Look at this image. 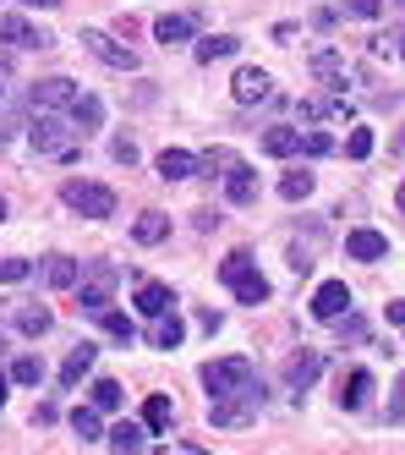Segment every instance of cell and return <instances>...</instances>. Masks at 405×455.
I'll list each match as a JSON object with an SVG mask.
<instances>
[{"instance_id": "1", "label": "cell", "mask_w": 405, "mask_h": 455, "mask_svg": "<svg viewBox=\"0 0 405 455\" xmlns=\"http://www.w3.org/2000/svg\"><path fill=\"white\" fill-rule=\"evenodd\" d=\"M202 389H209V401H258L263 406V384H258L252 356H225V363H209V368H202Z\"/></svg>"}, {"instance_id": "2", "label": "cell", "mask_w": 405, "mask_h": 455, "mask_svg": "<svg viewBox=\"0 0 405 455\" xmlns=\"http://www.w3.org/2000/svg\"><path fill=\"white\" fill-rule=\"evenodd\" d=\"M28 143L39 148L44 159H66V165H72V159L83 154L77 126H72V121H60V116H39V121H33V132H28Z\"/></svg>"}, {"instance_id": "3", "label": "cell", "mask_w": 405, "mask_h": 455, "mask_svg": "<svg viewBox=\"0 0 405 455\" xmlns=\"http://www.w3.org/2000/svg\"><path fill=\"white\" fill-rule=\"evenodd\" d=\"M121 285V269L115 264H88L83 275H77V313L83 318H99L110 307V291Z\"/></svg>"}, {"instance_id": "4", "label": "cell", "mask_w": 405, "mask_h": 455, "mask_svg": "<svg viewBox=\"0 0 405 455\" xmlns=\"http://www.w3.org/2000/svg\"><path fill=\"white\" fill-rule=\"evenodd\" d=\"M60 198H66V209H77L83 220H110L115 214V192L105 181H66Z\"/></svg>"}, {"instance_id": "5", "label": "cell", "mask_w": 405, "mask_h": 455, "mask_svg": "<svg viewBox=\"0 0 405 455\" xmlns=\"http://www.w3.org/2000/svg\"><path fill=\"white\" fill-rule=\"evenodd\" d=\"M83 50L99 60V67H110V72H138V50H126L121 39L99 34V28H83Z\"/></svg>"}, {"instance_id": "6", "label": "cell", "mask_w": 405, "mask_h": 455, "mask_svg": "<svg viewBox=\"0 0 405 455\" xmlns=\"http://www.w3.org/2000/svg\"><path fill=\"white\" fill-rule=\"evenodd\" d=\"M0 44H12V50H50L55 39L44 34L33 17H22V12H6L0 17Z\"/></svg>"}, {"instance_id": "7", "label": "cell", "mask_w": 405, "mask_h": 455, "mask_svg": "<svg viewBox=\"0 0 405 455\" xmlns=\"http://www.w3.org/2000/svg\"><path fill=\"white\" fill-rule=\"evenodd\" d=\"M340 313H351V285H345V280H323V285L313 291V318L334 323Z\"/></svg>"}, {"instance_id": "8", "label": "cell", "mask_w": 405, "mask_h": 455, "mask_svg": "<svg viewBox=\"0 0 405 455\" xmlns=\"http://www.w3.org/2000/svg\"><path fill=\"white\" fill-rule=\"evenodd\" d=\"M72 100H77V83L72 77H44V83H33V93H28L33 110H66Z\"/></svg>"}, {"instance_id": "9", "label": "cell", "mask_w": 405, "mask_h": 455, "mask_svg": "<svg viewBox=\"0 0 405 455\" xmlns=\"http://www.w3.org/2000/svg\"><path fill=\"white\" fill-rule=\"evenodd\" d=\"M307 72H313L323 88H334V93H345V77H351V72H345V55H340V50H329V44H323V50H313Z\"/></svg>"}, {"instance_id": "10", "label": "cell", "mask_w": 405, "mask_h": 455, "mask_svg": "<svg viewBox=\"0 0 405 455\" xmlns=\"http://www.w3.org/2000/svg\"><path fill=\"white\" fill-rule=\"evenodd\" d=\"M230 93L242 105H263V100H274V83H268V72H258V67H242L230 77Z\"/></svg>"}, {"instance_id": "11", "label": "cell", "mask_w": 405, "mask_h": 455, "mask_svg": "<svg viewBox=\"0 0 405 455\" xmlns=\"http://www.w3.org/2000/svg\"><path fill=\"white\" fill-rule=\"evenodd\" d=\"M345 252L356 258V264H378V258H389V236L373 231V225H361V231L345 236Z\"/></svg>"}, {"instance_id": "12", "label": "cell", "mask_w": 405, "mask_h": 455, "mask_svg": "<svg viewBox=\"0 0 405 455\" xmlns=\"http://www.w3.org/2000/svg\"><path fill=\"white\" fill-rule=\"evenodd\" d=\"M318 373H323V351H307V346H301L290 363H285V384H290V389H313Z\"/></svg>"}, {"instance_id": "13", "label": "cell", "mask_w": 405, "mask_h": 455, "mask_svg": "<svg viewBox=\"0 0 405 455\" xmlns=\"http://www.w3.org/2000/svg\"><path fill=\"white\" fill-rule=\"evenodd\" d=\"M66 121L77 126V138H88V132H99V126H105V105H99L93 93H83V88H77V100L66 105Z\"/></svg>"}, {"instance_id": "14", "label": "cell", "mask_w": 405, "mask_h": 455, "mask_svg": "<svg viewBox=\"0 0 405 455\" xmlns=\"http://www.w3.org/2000/svg\"><path fill=\"white\" fill-rule=\"evenodd\" d=\"M12 323H17L28 340H39V335H50L55 313H50V307H39V302H12Z\"/></svg>"}, {"instance_id": "15", "label": "cell", "mask_w": 405, "mask_h": 455, "mask_svg": "<svg viewBox=\"0 0 405 455\" xmlns=\"http://www.w3.org/2000/svg\"><path fill=\"white\" fill-rule=\"evenodd\" d=\"M93 363H99V346H72L66 351V363H60V389H77L83 384V373H93Z\"/></svg>"}, {"instance_id": "16", "label": "cell", "mask_w": 405, "mask_h": 455, "mask_svg": "<svg viewBox=\"0 0 405 455\" xmlns=\"http://www.w3.org/2000/svg\"><path fill=\"white\" fill-rule=\"evenodd\" d=\"M209 417H214V428H247L258 417V401H209Z\"/></svg>"}, {"instance_id": "17", "label": "cell", "mask_w": 405, "mask_h": 455, "mask_svg": "<svg viewBox=\"0 0 405 455\" xmlns=\"http://www.w3.org/2000/svg\"><path fill=\"white\" fill-rule=\"evenodd\" d=\"M154 171H159L164 181H192V176H197V154H187V148H164V154L154 159Z\"/></svg>"}, {"instance_id": "18", "label": "cell", "mask_w": 405, "mask_h": 455, "mask_svg": "<svg viewBox=\"0 0 405 455\" xmlns=\"http://www.w3.org/2000/svg\"><path fill=\"white\" fill-rule=\"evenodd\" d=\"M171 307H176V291L164 285V280H143V285H138V313L159 318V313H171Z\"/></svg>"}, {"instance_id": "19", "label": "cell", "mask_w": 405, "mask_h": 455, "mask_svg": "<svg viewBox=\"0 0 405 455\" xmlns=\"http://www.w3.org/2000/svg\"><path fill=\"white\" fill-rule=\"evenodd\" d=\"M225 198H230L235 209H247V204H258V176H252V165H235V171L225 176Z\"/></svg>"}, {"instance_id": "20", "label": "cell", "mask_w": 405, "mask_h": 455, "mask_svg": "<svg viewBox=\"0 0 405 455\" xmlns=\"http://www.w3.org/2000/svg\"><path fill=\"white\" fill-rule=\"evenodd\" d=\"M148 340H154L159 351H176V346L187 340V323L176 318V307H171V313H159V318H154V330H148Z\"/></svg>"}, {"instance_id": "21", "label": "cell", "mask_w": 405, "mask_h": 455, "mask_svg": "<svg viewBox=\"0 0 405 455\" xmlns=\"http://www.w3.org/2000/svg\"><path fill=\"white\" fill-rule=\"evenodd\" d=\"M235 50H242V39H235V34H209V39L192 44V55L202 60V67H214V60H225V55H235Z\"/></svg>"}, {"instance_id": "22", "label": "cell", "mask_w": 405, "mask_h": 455, "mask_svg": "<svg viewBox=\"0 0 405 455\" xmlns=\"http://www.w3.org/2000/svg\"><path fill=\"white\" fill-rule=\"evenodd\" d=\"M192 28H197V17H176V12H171V17L154 22V39L171 50V44H187V39H192Z\"/></svg>"}, {"instance_id": "23", "label": "cell", "mask_w": 405, "mask_h": 455, "mask_svg": "<svg viewBox=\"0 0 405 455\" xmlns=\"http://www.w3.org/2000/svg\"><path fill=\"white\" fill-rule=\"evenodd\" d=\"M148 444V428H143V422H115V428H110V450L115 455H138Z\"/></svg>"}, {"instance_id": "24", "label": "cell", "mask_w": 405, "mask_h": 455, "mask_svg": "<svg viewBox=\"0 0 405 455\" xmlns=\"http://www.w3.org/2000/svg\"><path fill=\"white\" fill-rule=\"evenodd\" d=\"M77 275H83V269H77V258H66V252L44 258V280H50L55 291H72V285H77Z\"/></svg>"}, {"instance_id": "25", "label": "cell", "mask_w": 405, "mask_h": 455, "mask_svg": "<svg viewBox=\"0 0 405 455\" xmlns=\"http://www.w3.org/2000/svg\"><path fill=\"white\" fill-rule=\"evenodd\" d=\"M263 154H274V159H290V154H301L296 126H268V132H263Z\"/></svg>"}, {"instance_id": "26", "label": "cell", "mask_w": 405, "mask_h": 455, "mask_svg": "<svg viewBox=\"0 0 405 455\" xmlns=\"http://www.w3.org/2000/svg\"><path fill=\"white\" fill-rule=\"evenodd\" d=\"M367 395H373V373L356 368V373L345 379V389H340V406H345V411H361V406H367Z\"/></svg>"}, {"instance_id": "27", "label": "cell", "mask_w": 405, "mask_h": 455, "mask_svg": "<svg viewBox=\"0 0 405 455\" xmlns=\"http://www.w3.org/2000/svg\"><path fill=\"white\" fill-rule=\"evenodd\" d=\"M171 417H176L171 395H148V401H143V428H148V434H164V428H171Z\"/></svg>"}, {"instance_id": "28", "label": "cell", "mask_w": 405, "mask_h": 455, "mask_svg": "<svg viewBox=\"0 0 405 455\" xmlns=\"http://www.w3.org/2000/svg\"><path fill=\"white\" fill-rule=\"evenodd\" d=\"M131 236H138L143 247H159L164 236H171V220H164V214H154V209H148V214H143L138 225H131Z\"/></svg>"}, {"instance_id": "29", "label": "cell", "mask_w": 405, "mask_h": 455, "mask_svg": "<svg viewBox=\"0 0 405 455\" xmlns=\"http://www.w3.org/2000/svg\"><path fill=\"white\" fill-rule=\"evenodd\" d=\"M230 291H235V302H242V307H263V302H268V280H263L258 269H252L247 280H235Z\"/></svg>"}, {"instance_id": "30", "label": "cell", "mask_w": 405, "mask_h": 455, "mask_svg": "<svg viewBox=\"0 0 405 455\" xmlns=\"http://www.w3.org/2000/svg\"><path fill=\"white\" fill-rule=\"evenodd\" d=\"M99 323H105V335H110V340H121V346H131V340H138V323H131L126 313H115V307H105V313H99Z\"/></svg>"}, {"instance_id": "31", "label": "cell", "mask_w": 405, "mask_h": 455, "mask_svg": "<svg viewBox=\"0 0 405 455\" xmlns=\"http://www.w3.org/2000/svg\"><path fill=\"white\" fill-rule=\"evenodd\" d=\"M88 401H93V411H115V406H121V384H115V379H93Z\"/></svg>"}, {"instance_id": "32", "label": "cell", "mask_w": 405, "mask_h": 455, "mask_svg": "<svg viewBox=\"0 0 405 455\" xmlns=\"http://www.w3.org/2000/svg\"><path fill=\"white\" fill-rule=\"evenodd\" d=\"M280 198H285V204L313 198V176H307V171H290V176H280Z\"/></svg>"}, {"instance_id": "33", "label": "cell", "mask_w": 405, "mask_h": 455, "mask_svg": "<svg viewBox=\"0 0 405 455\" xmlns=\"http://www.w3.org/2000/svg\"><path fill=\"white\" fill-rule=\"evenodd\" d=\"M235 165H242V159H235L230 148H209V154L197 159V171H209V176H230Z\"/></svg>"}, {"instance_id": "34", "label": "cell", "mask_w": 405, "mask_h": 455, "mask_svg": "<svg viewBox=\"0 0 405 455\" xmlns=\"http://www.w3.org/2000/svg\"><path fill=\"white\" fill-rule=\"evenodd\" d=\"M252 269H258V264H252V258H247V252H230V258H225V264H219V280H225V285H235V280H247Z\"/></svg>"}, {"instance_id": "35", "label": "cell", "mask_w": 405, "mask_h": 455, "mask_svg": "<svg viewBox=\"0 0 405 455\" xmlns=\"http://www.w3.org/2000/svg\"><path fill=\"white\" fill-rule=\"evenodd\" d=\"M72 428H77V439H99V434H105V422H99L93 406H77L72 411Z\"/></svg>"}, {"instance_id": "36", "label": "cell", "mask_w": 405, "mask_h": 455, "mask_svg": "<svg viewBox=\"0 0 405 455\" xmlns=\"http://www.w3.org/2000/svg\"><path fill=\"white\" fill-rule=\"evenodd\" d=\"M39 379H44L39 356H17V363H12V384H39Z\"/></svg>"}, {"instance_id": "37", "label": "cell", "mask_w": 405, "mask_h": 455, "mask_svg": "<svg viewBox=\"0 0 405 455\" xmlns=\"http://www.w3.org/2000/svg\"><path fill=\"white\" fill-rule=\"evenodd\" d=\"M345 154H351V159H367V154H373V132H367V126H351Z\"/></svg>"}, {"instance_id": "38", "label": "cell", "mask_w": 405, "mask_h": 455, "mask_svg": "<svg viewBox=\"0 0 405 455\" xmlns=\"http://www.w3.org/2000/svg\"><path fill=\"white\" fill-rule=\"evenodd\" d=\"M301 138V148H307V154H334V138L323 132V126H313V132H296Z\"/></svg>"}, {"instance_id": "39", "label": "cell", "mask_w": 405, "mask_h": 455, "mask_svg": "<svg viewBox=\"0 0 405 455\" xmlns=\"http://www.w3.org/2000/svg\"><path fill=\"white\" fill-rule=\"evenodd\" d=\"M33 269H28V258H0V280H6V285H22Z\"/></svg>"}, {"instance_id": "40", "label": "cell", "mask_w": 405, "mask_h": 455, "mask_svg": "<svg viewBox=\"0 0 405 455\" xmlns=\"http://www.w3.org/2000/svg\"><path fill=\"white\" fill-rule=\"evenodd\" d=\"M384 12V0H345V17H361V22H373Z\"/></svg>"}, {"instance_id": "41", "label": "cell", "mask_w": 405, "mask_h": 455, "mask_svg": "<svg viewBox=\"0 0 405 455\" xmlns=\"http://www.w3.org/2000/svg\"><path fill=\"white\" fill-rule=\"evenodd\" d=\"M334 323H340V335H345V340H367V323H361V318L340 313V318H334Z\"/></svg>"}, {"instance_id": "42", "label": "cell", "mask_w": 405, "mask_h": 455, "mask_svg": "<svg viewBox=\"0 0 405 455\" xmlns=\"http://www.w3.org/2000/svg\"><path fill=\"white\" fill-rule=\"evenodd\" d=\"M110 154L121 159V165H138V143H131V138H115V143H110Z\"/></svg>"}, {"instance_id": "43", "label": "cell", "mask_w": 405, "mask_h": 455, "mask_svg": "<svg viewBox=\"0 0 405 455\" xmlns=\"http://www.w3.org/2000/svg\"><path fill=\"white\" fill-rule=\"evenodd\" d=\"M389 417H405V373H400V384H394V411Z\"/></svg>"}, {"instance_id": "44", "label": "cell", "mask_w": 405, "mask_h": 455, "mask_svg": "<svg viewBox=\"0 0 405 455\" xmlns=\"http://www.w3.org/2000/svg\"><path fill=\"white\" fill-rule=\"evenodd\" d=\"M22 6H39V12H55V6H66V0H22Z\"/></svg>"}, {"instance_id": "45", "label": "cell", "mask_w": 405, "mask_h": 455, "mask_svg": "<svg viewBox=\"0 0 405 455\" xmlns=\"http://www.w3.org/2000/svg\"><path fill=\"white\" fill-rule=\"evenodd\" d=\"M389 323H405V302H389Z\"/></svg>"}, {"instance_id": "46", "label": "cell", "mask_w": 405, "mask_h": 455, "mask_svg": "<svg viewBox=\"0 0 405 455\" xmlns=\"http://www.w3.org/2000/svg\"><path fill=\"white\" fill-rule=\"evenodd\" d=\"M6 72H12V55H6V50H0V77H6Z\"/></svg>"}, {"instance_id": "47", "label": "cell", "mask_w": 405, "mask_h": 455, "mask_svg": "<svg viewBox=\"0 0 405 455\" xmlns=\"http://www.w3.org/2000/svg\"><path fill=\"white\" fill-rule=\"evenodd\" d=\"M394 204H400V214H405V181H400V198H394Z\"/></svg>"}, {"instance_id": "48", "label": "cell", "mask_w": 405, "mask_h": 455, "mask_svg": "<svg viewBox=\"0 0 405 455\" xmlns=\"http://www.w3.org/2000/svg\"><path fill=\"white\" fill-rule=\"evenodd\" d=\"M0 406H6V379H0Z\"/></svg>"}, {"instance_id": "49", "label": "cell", "mask_w": 405, "mask_h": 455, "mask_svg": "<svg viewBox=\"0 0 405 455\" xmlns=\"http://www.w3.org/2000/svg\"><path fill=\"white\" fill-rule=\"evenodd\" d=\"M0 220H6V198H0Z\"/></svg>"}, {"instance_id": "50", "label": "cell", "mask_w": 405, "mask_h": 455, "mask_svg": "<svg viewBox=\"0 0 405 455\" xmlns=\"http://www.w3.org/2000/svg\"><path fill=\"white\" fill-rule=\"evenodd\" d=\"M400 60H405V39H400Z\"/></svg>"}, {"instance_id": "51", "label": "cell", "mask_w": 405, "mask_h": 455, "mask_svg": "<svg viewBox=\"0 0 405 455\" xmlns=\"http://www.w3.org/2000/svg\"><path fill=\"white\" fill-rule=\"evenodd\" d=\"M389 6H405V0H389Z\"/></svg>"}, {"instance_id": "52", "label": "cell", "mask_w": 405, "mask_h": 455, "mask_svg": "<svg viewBox=\"0 0 405 455\" xmlns=\"http://www.w3.org/2000/svg\"><path fill=\"white\" fill-rule=\"evenodd\" d=\"M0 351H6V335H0Z\"/></svg>"}]
</instances>
